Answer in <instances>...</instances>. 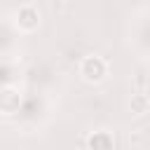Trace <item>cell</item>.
<instances>
[{"label": "cell", "instance_id": "obj_1", "mask_svg": "<svg viewBox=\"0 0 150 150\" xmlns=\"http://www.w3.org/2000/svg\"><path fill=\"white\" fill-rule=\"evenodd\" d=\"M105 70H108V66L101 56H84L80 63V75L87 82H101L105 77Z\"/></svg>", "mask_w": 150, "mask_h": 150}, {"label": "cell", "instance_id": "obj_2", "mask_svg": "<svg viewBox=\"0 0 150 150\" xmlns=\"http://www.w3.org/2000/svg\"><path fill=\"white\" fill-rule=\"evenodd\" d=\"M89 148L91 150H112V136L108 131H96L89 136Z\"/></svg>", "mask_w": 150, "mask_h": 150}]
</instances>
